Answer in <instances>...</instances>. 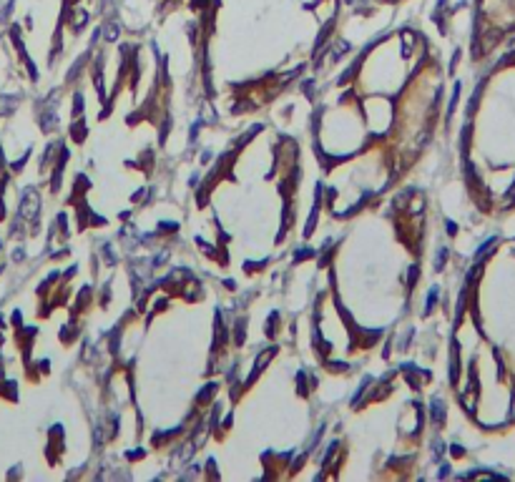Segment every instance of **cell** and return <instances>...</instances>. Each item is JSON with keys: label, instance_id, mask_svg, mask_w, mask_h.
<instances>
[{"label": "cell", "instance_id": "obj_1", "mask_svg": "<svg viewBox=\"0 0 515 482\" xmlns=\"http://www.w3.org/2000/svg\"><path fill=\"white\" fill-rule=\"evenodd\" d=\"M472 324L478 349L460 364V399L490 432L515 429V236L488 239L460 294L457 321Z\"/></svg>", "mask_w": 515, "mask_h": 482}, {"label": "cell", "instance_id": "obj_2", "mask_svg": "<svg viewBox=\"0 0 515 482\" xmlns=\"http://www.w3.org/2000/svg\"><path fill=\"white\" fill-rule=\"evenodd\" d=\"M465 176L478 206L515 216V40L498 53L467 108Z\"/></svg>", "mask_w": 515, "mask_h": 482}, {"label": "cell", "instance_id": "obj_3", "mask_svg": "<svg viewBox=\"0 0 515 482\" xmlns=\"http://www.w3.org/2000/svg\"><path fill=\"white\" fill-rule=\"evenodd\" d=\"M515 40V0H478L472 56L485 60Z\"/></svg>", "mask_w": 515, "mask_h": 482}, {"label": "cell", "instance_id": "obj_4", "mask_svg": "<svg viewBox=\"0 0 515 482\" xmlns=\"http://www.w3.org/2000/svg\"><path fill=\"white\" fill-rule=\"evenodd\" d=\"M35 209H38V196H35V191H28V193H25V204H23V214H25L28 219H33Z\"/></svg>", "mask_w": 515, "mask_h": 482}]
</instances>
